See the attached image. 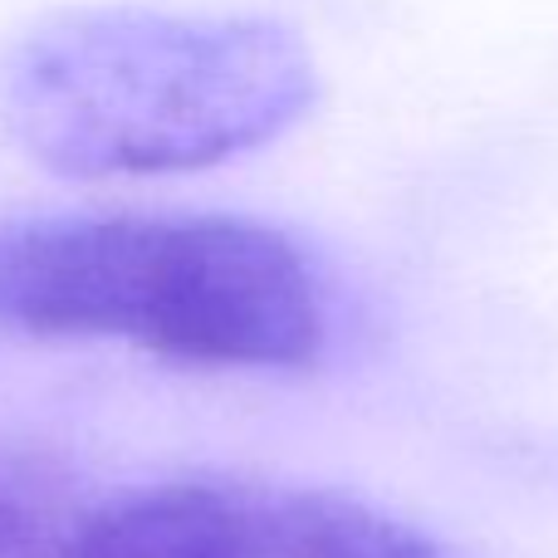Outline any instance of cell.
I'll return each instance as SVG.
<instances>
[{
	"label": "cell",
	"instance_id": "cell-2",
	"mask_svg": "<svg viewBox=\"0 0 558 558\" xmlns=\"http://www.w3.org/2000/svg\"><path fill=\"white\" fill-rule=\"evenodd\" d=\"M0 324L202 367H304L324 294L289 235L241 216H39L0 226Z\"/></svg>",
	"mask_w": 558,
	"mask_h": 558
},
{
	"label": "cell",
	"instance_id": "cell-1",
	"mask_svg": "<svg viewBox=\"0 0 558 558\" xmlns=\"http://www.w3.org/2000/svg\"><path fill=\"white\" fill-rule=\"evenodd\" d=\"M314 88L275 20L94 5L0 49V133L59 177H167L265 147Z\"/></svg>",
	"mask_w": 558,
	"mask_h": 558
},
{
	"label": "cell",
	"instance_id": "cell-5",
	"mask_svg": "<svg viewBox=\"0 0 558 558\" xmlns=\"http://www.w3.org/2000/svg\"><path fill=\"white\" fill-rule=\"evenodd\" d=\"M35 539H39V530H35L29 505L0 481V558H25Z\"/></svg>",
	"mask_w": 558,
	"mask_h": 558
},
{
	"label": "cell",
	"instance_id": "cell-4",
	"mask_svg": "<svg viewBox=\"0 0 558 558\" xmlns=\"http://www.w3.org/2000/svg\"><path fill=\"white\" fill-rule=\"evenodd\" d=\"M284 558H441L432 539L373 505L343 495H299L270 524Z\"/></svg>",
	"mask_w": 558,
	"mask_h": 558
},
{
	"label": "cell",
	"instance_id": "cell-3",
	"mask_svg": "<svg viewBox=\"0 0 558 558\" xmlns=\"http://www.w3.org/2000/svg\"><path fill=\"white\" fill-rule=\"evenodd\" d=\"M255 524L235 500L202 485H162L39 534L25 558H251Z\"/></svg>",
	"mask_w": 558,
	"mask_h": 558
}]
</instances>
